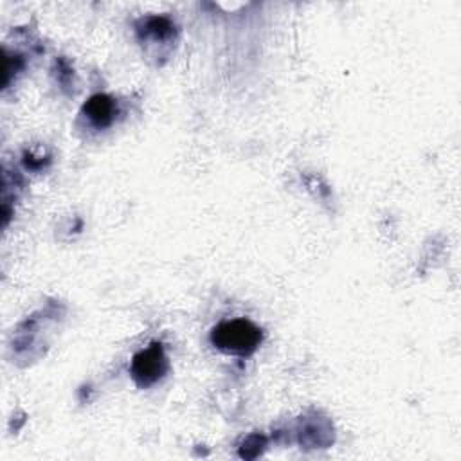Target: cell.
Returning a JSON list of instances; mask_svg holds the SVG:
<instances>
[{"label": "cell", "mask_w": 461, "mask_h": 461, "mask_svg": "<svg viewBox=\"0 0 461 461\" xmlns=\"http://www.w3.org/2000/svg\"><path fill=\"white\" fill-rule=\"evenodd\" d=\"M263 340V331L249 319H232L216 324L211 331V344L229 355L249 357Z\"/></svg>", "instance_id": "1"}, {"label": "cell", "mask_w": 461, "mask_h": 461, "mask_svg": "<svg viewBox=\"0 0 461 461\" xmlns=\"http://www.w3.org/2000/svg\"><path fill=\"white\" fill-rule=\"evenodd\" d=\"M130 373L139 387H149L167 373V357L160 342H151L146 349L133 355Z\"/></svg>", "instance_id": "2"}, {"label": "cell", "mask_w": 461, "mask_h": 461, "mask_svg": "<svg viewBox=\"0 0 461 461\" xmlns=\"http://www.w3.org/2000/svg\"><path fill=\"white\" fill-rule=\"evenodd\" d=\"M83 113L95 128H106L115 117V101L106 94H95L85 103Z\"/></svg>", "instance_id": "3"}]
</instances>
